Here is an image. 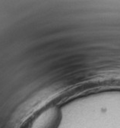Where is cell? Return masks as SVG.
<instances>
[{
  "mask_svg": "<svg viewBox=\"0 0 120 128\" xmlns=\"http://www.w3.org/2000/svg\"><path fill=\"white\" fill-rule=\"evenodd\" d=\"M59 119L57 108H49L34 120L31 128H56Z\"/></svg>",
  "mask_w": 120,
  "mask_h": 128,
  "instance_id": "cell-1",
  "label": "cell"
}]
</instances>
